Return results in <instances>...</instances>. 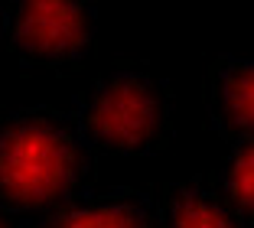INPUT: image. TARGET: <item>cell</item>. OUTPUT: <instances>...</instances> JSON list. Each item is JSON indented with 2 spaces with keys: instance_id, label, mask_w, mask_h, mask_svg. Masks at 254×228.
Here are the masks:
<instances>
[{
  "instance_id": "cell-1",
  "label": "cell",
  "mask_w": 254,
  "mask_h": 228,
  "mask_svg": "<svg viewBox=\"0 0 254 228\" xmlns=\"http://www.w3.org/2000/svg\"><path fill=\"white\" fill-rule=\"evenodd\" d=\"M91 156L72 111H10L0 118V206L13 215L65 206L85 192Z\"/></svg>"
},
{
  "instance_id": "cell-2",
  "label": "cell",
  "mask_w": 254,
  "mask_h": 228,
  "mask_svg": "<svg viewBox=\"0 0 254 228\" xmlns=\"http://www.w3.org/2000/svg\"><path fill=\"white\" fill-rule=\"evenodd\" d=\"M72 118L91 153H153L173 134L170 81L147 62H114L85 88Z\"/></svg>"
},
{
  "instance_id": "cell-3",
  "label": "cell",
  "mask_w": 254,
  "mask_h": 228,
  "mask_svg": "<svg viewBox=\"0 0 254 228\" xmlns=\"http://www.w3.org/2000/svg\"><path fill=\"white\" fill-rule=\"evenodd\" d=\"M7 46L30 69H68L95 43V7L82 0H30L3 13Z\"/></svg>"
},
{
  "instance_id": "cell-4",
  "label": "cell",
  "mask_w": 254,
  "mask_h": 228,
  "mask_svg": "<svg viewBox=\"0 0 254 228\" xmlns=\"http://www.w3.org/2000/svg\"><path fill=\"white\" fill-rule=\"evenodd\" d=\"M202 108L212 131L232 144L254 140V56H225L202 81Z\"/></svg>"
},
{
  "instance_id": "cell-5",
  "label": "cell",
  "mask_w": 254,
  "mask_h": 228,
  "mask_svg": "<svg viewBox=\"0 0 254 228\" xmlns=\"http://www.w3.org/2000/svg\"><path fill=\"white\" fill-rule=\"evenodd\" d=\"M39 228H157V209L147 192L130 186L78 192L53 209Z\"/></svg>"
},
{
  "instance_id": "cell-6",
  "label": "cell",
  "mask_w": 254,
  "mask_h": 228,
  "mask_svg": "<svg viewBox=\"0 0 254 228\" xmlns=\"http://www.w3.org/2000/svg\"><path fill=\"white\" fill-rule=\"evenodd\" d=\"M157 228H245V219L228 202L222 186L205 176L180 179L157 206Z\"/></svg>"
},
{
  "instance_id": "cell-7",
  "label": "cell",
  "mask_w": 254,
  "mask_h": 228,
  "mask_svg": "<svg viewBox=\"0 0 254 228\" xmlns=\"http://www.w3.org/2000/svg\"><path fill=\"white\" fill-rule=\"evenodd\" d=\"M222 192L228 196L245 222H254V140L235 144L232 156L222 169Z\"/></svg>"
},
{
  "instance_id": "cell-8",
  "label": "cell",
  "mask_w": 254,
  "mask_h": 228,
  "mask_svg": "<svg viewBox=\"0 0 254 228\" xmlns=\"http://www.w3.org/2000/svg\"><path fill=\"white\" fill-rule=\"evenodd\" d=\"M0 228H20L16 215L10 212V209H3V206H0Z\"/></svg>"
},
{
  "instance_id": "cell-9",
  "label": "cell",
  "mask_w": 254,
  "mask_h": 228,
  "mask_svg": "<svg viewBox=\"0 0 254 228\" xmlns=\"http://www.w3.org/2000/svg\"><path fill=\"white\" fill-rule=\"evenodd\" d=\"M0 30H3V10H0Z\"/></svg>"
}]
</instances>
